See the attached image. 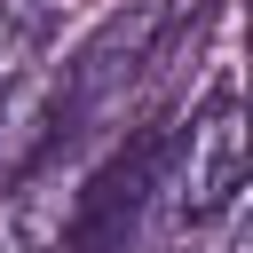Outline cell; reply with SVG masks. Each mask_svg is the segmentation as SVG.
<instances>
[{"label":"cell","mask_w":253,"mask_h":253,"mask_svg":"<svg viewBox=\"0 0 253 253\" xmlns=\"http://www.w3.org/2000/svg\"><path fill=\"white\" fill-rule=\"evenodd\" d=\"M237 190H245V103H237V79H213V95L190 103V119L166 134L150 206L166 213L174 237H198L237 213Z\"/></svg>","instance_id":"obj_1"},{"label":"cell","mask_w":253,"mask_h":253,"mask_svg":"<svg viewBox=\"0 0 253 253\" xmlns=\"http://www.w3.org/2000/svg\"><path fill=\"white\" fill-rule=\"evenodd\" d=\"M63 24V0H0V119H8V95L32 79V63L47 55Z\"/></svg>","instance_id":"obj_2"},{"label":"cell","mask_w":253,"mask_h":253,"mask_svg":"<svg viewBox=\"0 0 253 253\" xmlns=\"http://www.w3.org/2000/svg\"><path fill=\"white\" fill-rule=\"evenodd\" d=\"M221 253H245V237H229V245H221Z\"/></svg>","instance_id":"obj_3"}]
</instances>
